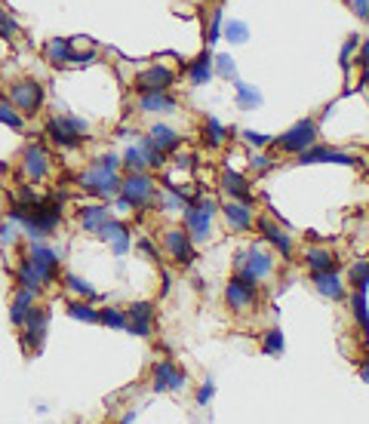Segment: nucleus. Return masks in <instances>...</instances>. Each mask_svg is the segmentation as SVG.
I'll list each match as a JSON object with an SVG mask.
<instances>
[{
	"label": "nucleus",
	"mask_w": 369,
	"mask_h": 424,
	"mask_svg": "<svg viewBox=\"0 0 369 424\" xmlns=\"http://www.w3.org/2000/svg\"><path fill=\"white\" fill-rule=\"evenodd\" d=\"M219 210L215 200H200L197 206H188L184 210V231L194 243H203L210 240V225H212V215Z\"/></svg>",
	"instance_id": "0eeeda50"
},
{
	"label": "nucleus",
	"mask_w": 369,
	"mask_h": 424,
	"mask_svg": "<svg viewBox=\"0 0 369 424\" xmlns=\"http://www.w3.org/2000/svg\"><path fill=\"white\" fill-rule=\"evenodd\" d=\"M261 348H265V353H271V357H280L283 348H287V344H283V332H280V329H271V332L265 335V342H261Z\"/></svg>",
	"instance_id": "a19ab883"
},
{
	"label": "nucleus",
	"mask_w": 369,
	"mask_h": 424,
	"mask_svg": "<svg viewBox=\"0 0 369 424\" xmlns=\"http://www.w3.org/2000/svg\"><path fill=\"white\" fill-rule=\"evenodd\" d=\"M99 56L96 52H71V59H68V65H77V68H83V65H96Z\"/></svg>",
	"instance_id": "de8ad7c7"
},
{
	"label": "nucleus",
	"mask_w": 369,
	"mask_h": 424,
	"mask_svg": "<svg viewBox=\"0 0 369 424\" xmlns=\"http://www.w3.org/2000/svg\"><path fill=\"white\" fill-rule=\"evenodd\" d=\"M138 249H142L148 258H154V261L160 258V256H157V249H154V246H151V240H138Z\"/></svg>",
	"instance_id": "6e6d98bb"
},
{
	"label": "nucleus",
	"mask_w": 369,
	"mask_h": 424,
	"mask_svg": "<svg viewBox=\"0 0 369 424\" xmlns=\"http://www.w3.org/2000/svg\"><path fill=\"white\" fill-rule=\"evenodd\" d=\"M105 221H108V206H83L80 210V225H83V231H89V234H96Z\"/></svg>",
	"instance_id": "cd10ccee"
},
{
	"label": "nucleus",
	"mask_w": 369,
	"mask_h": 424,
	"mask_svg": "<svg viewBox=\"0 0 369 424\" xmlns=\"http://www.w3.org/2000/svg\"><path fill=\"white\" fill-rule=\"evenodd\" d=\"M188 77H191V83L194 87H203V83H210V77H212V56L210 52H203L194 65L188 68Z\"/></svg>",
	"instance_id": "c85d7f7f"
},
{
	"label": "nucleus",
	"mask_w": 369,
	"mask_h": 424,
	"mask_svg": "<svg viewBox=\"0 0 369 424\" xmlns=\"http://www.w3.org/2000/svg\"><path fill=\"white\" fill-rule=\"evenodd\" d=\"M357 61H360V65H369V41L360 46V59H357Z\"/></svg>",
	"instance_id": "4d7b16f0"
},
{
	"label": "nucleus",
	"mask_w": 369,
	"mask_h": 424,
	"mask_svg": "<svg viewBox=\"0 0 369 424\" xmlns=\"http://www.w3.org/2000/svg\"><path fill=\"white\" fill-rule=\"evenodd\" d=\"M120 166H126L129 173H145V169H148V160H145V154H142L138 145H129L126 154L120 157Z\"/></svg>",
	"instance_id": "473e14b6"
},
{
	"label": "nucleus",
	"mask_w": 369,
	"mask_h": 424,
	"mask_svg": "<svg viewBox=\"0 0 369 424\" xmlns=\"http://www.w3.org/2000/svg\"><path fill=\"white\" fill-rule=\"evenodd\" d=\"M212 71H219L222 77H225V80H234V74H237L234 59L225 56V52H222V56H212Z\"/></svg>",
	"instance_id": "79ce46f5"
},
{
	"label": "nucleus",
	"mask_w": 369,
	"mask_h": 424,
	"mask_svg": "<svg viewBox=\"0 0 369 424\" xmlns=\"http://www.w3.org/2000/svg\"><path fill=\"white\" fill-rule=\"evenodd\" d=\"M311 283L323 298H333V302H342L345 298L342 277H338L335 271H311Z\"/></svg>",
	"instance_id": "aec40b11"
},
{
	"label": "nucleus",
	"mask_w": 369,
	"mask_h": 424,
	"mask_svg": "<svg viewBox=\"0 0 369 424\" xmlns=\"http://www.w3.org/2000/svg\"><path fill=\"white\" fill-rule=\"evenodd\" d=\"M225 302L234 307V311H243V307H249L252 302H256V286L246 283L243 277H234V280L225 286Z\"/></svg>",
	"instance_id": "6ab92c4d"
},
{
	"label": "nucleus",
	"mask_w": 369,
	"mask_h": 424,
	"mask_svg": "<svg viewBox=\"0 0 369 424\" xmlns=\"http://www.w3.org/2000/svg\"><path fill=\"white\" fill-rule=\"evenodd\" d=\"M351 280L357 289H366L369 286V261H357V265L351 268Z\"/></svg>",
	"instance_id": "c03bdc74"
},
{
	"label": "nucleus",
	"mask_w": 369,
	"mask_h": 424,
	"mask_svg": "<svg viewBox=\"0 0 369 424\" xmlns=\"http://www.w3.org/2000/svg\"><path fill=\"white\" fill-rule=\"evenodd\" d=\"M92 166H102V169H114V173H117V169H120V157H117V154H99V157L96 160H92Z\"/></svg>",
	"instance_id": "49530a36"
},
{
	"label": "nucleus",
	"mask_w": 369,
	"mask_h": 424,
	"mask_svg": "<svg viewBox=\"0 0 369 424\" xmlns=\"http://www.w3.org/2000/svg\"><path fill=\"white\" fill-rule=\"evenodd\" d=\"M234 89H237V108L249 111V108L261 105V92L256 87H249V83H243V80H234Z\"/></svg>",
	"instance_id": "c756f323"
},
{
	"label": "nucleus",
	"mask_w": 369,
	"mask_h": 424,
	"mask_svg": "<svg viewBox=\"0 0 369 424\" xmlns=\"http://www.w3.org/2000/svg\"><path fill=\"white\" fill-rule=\"evenodd\" d=\"M0 123H3L6 129H13V133H22V129H25V117L15 111L10 98H3V102H0Z\"/></svg>",
	"instance_id": "7c9ffc66"
},
{
	"label": "nucleus",
	"mask_w": 369,
	"mask_h": 424,
	"mask_svg": "<svg viewBox=\"0 0 369 424\" xmlns=\"http://www.w3.org/2000/svg\"><path fill=\"white\" fill-rule=\"evenodd\" d=\"M138 108L148 114H166V111H175V98L169 96L166 89H157V92H138Z\"/></svg>",
	"instance_id": "4be33fe9"
},
{
	"label": "nucleus",
	"mask_w": 369,
	"mask_h": 424,
	"mask_svg": "<svg viewBox=\"0 0 369 424\" xmlns=\"http://www.w3.org/2000/svg\"><path fill=\"white\" fill-rule=\"evenodd\" d=\"M243 138L249 145H256V148H265V145H271V136H261V133H243Z\"/></svg>",
	"instance_id": "603ef678"
},
{
	"label": "nucleus",
	"mask_w": 369,
	"mask_h": 424,
	"mask_svg": "<svg viewBox=\"0 0 369 424\" xmlns=\"http://www.w3.org/2000/svg\"><path fill=\"white\" fill-rule=\"evenodd\" d=\"M15 234H19V231H15V221H13V219H6V221H3V228H0V243H13V240H15Z\"/></svg>",
	"instance_id": "09e8293b"
},
{
	"label": "nucleus",
	"mask_w": 369,
	"mask_h": 424,
	"mask_svg": "<svg viewBox=\"0 0 369 424\" xmlns=\"http://www.w3.org/2000/svg\"><path fill=\"white\" fill-rule=\"evenodd\" d=\"M225 37L231 43H246V41H249V25H246V22H228Z\"/></svg>",
	"instance_id": "ea45409f"
},
{
	"label": "nucleus",
	"mask_w": 369,
	"mask_h": 424,
	"mask_svg": "<svg viewBox=\"0 0 369 424\" xmlns=\"http://www.w3.org/2000/svg\"><path fill=\"white\" fill-rule=\"evenodd\" d=\"M164 243H166L169 256L179 261V265H191V261H194V240L188 237V231H182V228H169V231H166V237H164Z\"/></svg>",
	"instance_id": "4468645a"
},
{
	"label": "nucleus",
	"mask_w": 369,
	"mask_h": 424,
	"mask_svg": "<svg viewBox=\"0 0 369 424\" xmlns=\"http://www.w3.org/2000/svg\"><path fill=\"white\" fill-rule=\"evenodd\" d=\"M249 163H252V169H259V173H268V169H271V160H268L265 154H256Z\"/></svg>",
	"instance_id": "5fc2aeb1"
},
{
	"label": "nucleus",
	"mask_w": 369,
	"mask_h": 424,
	"mask_svg": "<svg viewBox=\"0 0 369 424\" xmlns=\"http://www.w3.org/2000/svg\"><path fill=\"white\" fill-rule=\"evenodd\" d=\"M175 83V74L164 65H151L145 68L142 74L136 77V92H157V89H169Z\"/></svg>",
	"instance_id": "ddd939ff"
},
{
	"label": "nucleus",
	"mask_w": 369,
	"mask_h": 424,
	"mask_svg": "<svg viewBox=\"0 0 369 424\" xmlns=\"http://www.w3.org/2000/svg\"><path fill=\"white\" fill-rule=\"evenodd\" d=\"M234 268H237V277H243L246 283L259 286L261 280H268L274 271V258L268 256L261 246H252V249H243L234 256Z\"/></svg>",
	"instance_id": "7ed1b4c3"
},
{
	"label": "nucleus",
	"mask_w": 369,
	"mask_h": 424,
	"mask_svg": "<svg viewBox=\"0 0 369 424\" xmlns=\"http://www.w3.org/2000/svg\"><path fill=\"white\" fill-rule=\"evenodd\" d=\"M120 182L123 179H117V173H114V169H102V166H89L87 173L77 175V184H80L87 194L102 197V200L117 197L120 194Z\"/></svg>",
	"instance_id": "423d86ee"
},
{
	"label": "nucleus",
	"mask_w": 369,
	"mask_h": 424,
	"mask_svg": "<svg viewBox=\"0 0 369 424\" xmlns=\"http://www.w3.org/2000/svg\"><path fill=\"white\" fill-rule=\"evenodd\" d=\"M96 237L111 246L114 256H126V252H129V231H126V225H120V221L108 219L105 225L96 231Z\"/></svg>",
	"instance_id": "dca6fc26"
},
{
	"label": "nucleus",
	"mask_w": 369,
	"mask_h": 424,
	"mask_svg": "<svg viewBox=\"0 0 369 424\" xmlns=\"http://www.w3.org/2000/svg\"><path fill=\"white\" fill-rule=\"evenodd\" d=\"M222 188H225L234 200L249 203V184H246V179H243L240 173H231V169H225V173H222Z\"/></svg>",
	"instance_id": "b1692460"
},
{
	"label": "nucleus",
	"mask_w": 369,
	"mask_h": 424,
	"mask_svg": "<svg viewBox=\"0 0 369 424\" xmlns=\"http://www.w3.org/2000/svg\"><path fill=\"white\" fill-rule=\"evenodd\" d=\"M25 258H28V265L34 268V274L41 277V283H56L59 280V261H62V256H59L56 249L43 246L41 240H34V243L28 246Z\"/></svg>",
	"instance_id": "6e6552de"
},
{
	"label": "nucleus",
	"mask_w": 369,
	"mask_h": 424,
	"mask_svg": "<svg viewBox=\"0 0 369 424\" xmlns=\"http://www.w3.org/2000/svg\"><path fill=\"white\" fill-rule=\"evenodd\" d=\"M99 323H105V326H114V329H126V326H129L126 314L117 311V307H105V311H99Z\"/></svg>",
	"instance_id": "4c0bfd02"
},
{
	"label": "nucleus",
	"mask_w": 369,
	"mask_h": 424,
	"mask_svg": "<svg viewBox=\"0 0 369 424\" xmlns=\"http://www.w3.org/2000/svg\"><path fill=\"white\" fill-rule=\"evenodd\" d=\"M314 138H317V123H314V120H298L289 133H283L280 138H277V148L287 151V154H298V151L311 148Z\"/></svg>",
	"instance_id": "9d476101"
},
{
	"label": "nucleus",
	"mask_w": 369,
	"mask_h": 424,
	"mask_svg": "<svg viewBox=\"0 0 369 424\" xmlns=\"http://www.w3.org/2000/svg\"><path fill=\"white\" fill-rule=\"evenodd\" d=\"M68 317L80 320V323H99V311L92 305H87V298H83V302H71V305H68Z\"/></svg>",
	"instance_id": "f704fd0d"
},
{
	"label": "nucleus",
	"mask_w": 369,
	"mask_h": 424,
	"mask_svg": "<svg viewBox=\"0 0 369 424\" xmlns=\"http://www.w3.org/2000/svg\"><path fill=\"white\" fill-rule=\"evenodd\" d=\"M6 98L13 102V108L22 114V117H34L37 111L43 108V83L41 80H31V77H25V80H15L10 92H6Z\"/></svg>",
	"instance_id": "39448f33"
},
{
	"label": "nucleus",
	"mask_w": 369,
	"mask_h": 424,
	"mask_svg": "<svg viewBox=\"0 0 369 424\" xmlns=\"http://www.w3.org/2000/svg\"><path fill=\"white\" fill-rule=\"evenodd\" d=\"M219 34H222V10H212V25H210V43L219 41Z\"/></svg>",
	"instance_id": "8fccbe9b"
},
{
	"label": "nucleus",
	"mask_w": 369,
	"mask_h": 424,
	"mask_svg": "<svg viewBox=\"0 0 369 424\" xmlns=\"http://www.w3.org/2000/svg\"><path fill=\"white\" fill-rule=\"evenodd\" d=\"M126 320H129V326H126V332H133V335H151V323H154V305L151 302H136V305H129V311H126Z\"/></svg>",
	"instance_id": "f3484780"
},
{
	"label": "nucleus",
	"mask_w": 369,
	"mask_h": 424,
	"mask_svg": "<svg viewBox=\"0 0 369 424\" xmlns=\"http://www.w3.org/2000/svg\"><path fill=\"white\" fill-rule=\"evenodd\" d=\"M6 219H13L15 225L25 228L31 240H43L62 221V203L59 200H34V203H13V210Z\"/></svg>",
	"instance_id": "f257e3e1"
},
{
	"label": "nucleus",
	"mask_w": 369,
	"mask_h": 424,
	"mask_svg": "<svg viewBox=\"0 0 369 424\" xmlns=\"http://www.w3.org/2000/svg\"><path fill=\"white\" fill-rule=\"evenodd\" d=\"M360 379H363V381L369 384V360H366V363H363V366H360Z\"/></svg>",
	"instance_id": "13d9d810"
},
{
	"label": "nucleus",
	"mask_w": 369,
	"mask_h": 424,
	"mask_svg": "<svg viewBox=\"0 0 369 424\" xmlns=\"http://www.w3.org/2000/svg\"><path fill=\"white\" fill-rule=\"evenodd\" d=\"M151 142L166 154V151H175V148H179L182 138H179V133H173L169 126H164V123H154V126H151Z\"/></svg>",
	"instance_id": "bb28decb"
},
{
	"label": "nucleus",
	"mask_w": 369,
	"mask_h": 424,
	"mask_svg": "<svg viewBox=\"0 0 369 424\" xmlns=\"http://www.w3.org/2000/svg\"><path fill=\"white\" fill-rule=\"evenodd\" d=\"M151 375H154V390H160V394H166V390H182L184 384H188V375H184L173 360H160Z\"/></svg>",
	"instance_id": "f8f14e48"
},
{
	"label": "nucleus",
	"mask_w": 369,
	"mask_h": 424,
	"mask_svg": "<svg viewBox=\"0 0 369 424\" xmlns=\"http://www.w3.org/2000/svg\"><path fill=\"white\" fill-rule=\"evenodd\" d=\"M34 302H37V292L34 289H28V286L15 289L13 305H10V320H13L15 329H22V323H25V317H28L31 307H34Z\"/></svg>",
	"instance_id": "412c9836"
},
{
	"label": "nucleus",
	"mask_w": 369,
	"mask_h": 424,
	"mask_svg": "<svg viewBox=\"0 0 369 424\" xmlns=\"http://www.w3.org/2000/svg\"><path fill=\"white\" fill-rule=\"evenodd\" d=\"M222 212H225L228 225L234 231H249L252 228V212H249V203H243V200H231V203L222 206Z\"/></svg>",
	"instance_id": "5701e85b"
},
{
	"label": "nucleus",
	"mask_w": 369,
	"mask_h": 424,
	"mask_svg": "<svg viewBox=\"0 0 369 424\" xmlns=\"http://www.w3.org/2000/svg\"><path fill=\"white\" fill-rule=\"evenodd\" d=\"M351 10L357 13V19H369V0H351Z\"/></svg>",
	"instance_id": "864d4df0"
},
{
	"label": "nucleus",
	"mask_w": 369,
	"mask_h": 424,
	"mask_svg": "<svg viewBox=\"0 0 369 424\" xmlns=\"http://www.w3.org/2000/svg\"><path fill=\"white\" fill-rule=\"evenodd\" d=\"M351 307H354V317H357V320H360V326H363V338L369 342V307H366V289H357V292H354Z\"/></svg>",
	"instance_id": "72a5a7b5"
},
{
	"label": "nucleus",
	"mask_w": 369,
	"mask_h": 424,
	"mask_svg": "<svg viewBox=\"0 0 369 424\" xmlns=\"http://www.w3.org/2000/svg\"><path fill=\"white\" fill-rule=\"evenodd\" d=\"M154 179L145 173H129L120 182V194H117V210H145L148 203H154Z\"/></svg>",
	"instance_id": "f03ea898"
},
{
	"label": "nucleus",
	"mask_w": 369,
	"mask_h": 424,
	"mask_svg": "<svg viewBox=\"0 0 369 424\" xmlns=\"http://www.w3.org/2000/svg\"><path fill=\"white\" fill-rule=\"evenodd\" d=\"M298 163L308 166V163H342V166H354L357 160L351 157V154H345V151H335V148H305V151H298Z\"/></svg>",
	"instance_id": "2eb2a0df"
},
{
	"label": "nucleus",
	"mask_w": 369,
	"mask_h": 424,
	"mask_svg": "<svg viewBox=\"0 0 369 424\" xmlns=\"http://www.w3.org/2000/svg\"><path fill=\"white\" fill-rule=\"evenodd\" d=\"M256 228L261 231V237H265V240L271 243V246H274L277 252H280L283 258H292V240H289V234H287V231H280V228H277L271 219H265V215H259Z\"/></svg>",
	"instance_id": "a211bd4d"
},
{
	"label": "nucleus",
	"mask_w": 369,
	"mask_h": 424,
	"mask_svg": "<svg viewBox=\"0 0 369 424\" xmlns=\"http://www.w3.org/2000/svg\"><path fill=\"white\" fill-rule=\"evenodd\" d=\"M46 323H50V311H43V307H31L25 323H22V351L25 353H37L43 348Z\"/></svg>",
	"instance_id": "1a4fd4ad"
},
{
	"label": "nucleus",
	"mask_w": 369,
	"mask_h": 424,
	"mask_svg": "<svg viewBox=\"0 0 369 424\" xmlns=\"http://www.w3.org/2000/svg\"><path fill=\"white\" fill-rule=\"evenodd\" d=\"M363 83H366V87H369V65H366V71H363Z\"/></svg>",
	"instance_id": "bf43d9fd"
},
{
	"label": "nucleus",
	"mask_w": 369,
	"mask_h": 424,
	"mask_svg": "<svg viewBox=\"0 0 369 424\" xmlns=\"http://www.w3.org/2000/svg\"><path fill=\"white\" fill-rule=\"evenodd\" d=\"M357 46H360V37H357V34H351L348 41H345V46H342V59H338V61H342L345 71L351 68V56H354V50H357Z\"/></svg>",
	"instance_id": "a18cd8bd"
},
{
	"label": "nucleus",
	"mask_w": 369,
	"mask_h": 424,
	"mask_svg": "<svg viewBox=\"0 0 369 424\" xmlns=\"http://www.w3.org/2000/svg\"><path fill=\"white\" fill-rule=\"evenodd\" d=\"M206 145L210 148H219L222 142H225V129H222V123L219 120H206Z\"/></svg>",
	"instance_id": "37998d69"
},
{
	"label": "nucleus",
	"mask_w": 369,
	"mask_h": 424,
	"mask_svg": "<svg viewBox=\"0 0 369 424\" xmlns=\"http://www.w3.org/2000/svg\"><path fill=\"white\" fill-rule=\"evenodd\" d=\"M62 280H65V289H71L74 295H80V298H96V289H92L87 280H80L77 274H65Z\"/></svg>",
	"instance_id": "c9c22d12"
},
{
	"label": "nucleus",
	"mask_w": 369,
	"mask_h": 424,
	"mask_svg": "<svg viewBox=\"0 0 369 424\" xmlns=\"http://www.w3.org/2000/svg\"><path fill=\"white\" fill-rule=\"evenodd\" d=\"M15 280H19V286H28V289H34V292H41V289H43L41 277L34 274V268L28 265V258H25V256H22L19 268H15Z\"/></svg>",
	"instance_id": "2f4dec72"
},
{
	"label": "nucleus",
	"mask_w": 369,
	"mask_h": 424,
	"mask_svg": "<svg viewBox=\"0 0 369 424\" xmlns=\"http://www.w3.org/2000/svg\"><path fill=\"white\" fill-rule=\"evenodd\" d=\"M22 173L28 182H43L50 175V151L43 145H28L22 154Z\"/></svg>",
	"instance_id": "9b49d317"
},
{
	"label": "nucleus",
	"mask_w": 369,
	"mask_h": 424,
	"mask_svg": "<svg viewBox=\"0 0 369 424\" xmlns=\"http://www.w3.org/2000/svg\"><path fill=\"white\" fill-rule=\"evenodd\" d=\"M215 394V388H212V381H206L203 388H200V394H197V406H210V400Z\"/></svg>",
	"instance_id": "3c124183"
},
{
	"label": "nucleus",
	"mask_w": 369,
	"mask_h": 424,
	"mask_svg": "<svg viewBox=\"0 0 369 424\" xmlns=\"http://www.w3.org/2000/svg\"><path fill=\"white\" fill-rule=\"evenodd\" d=\"M19 31H22L19 22H15L13 15L0 6V37H3V41H15V37H19Z\"/></svg>",
	"instance_id": "58836bf2"
},
{
	"label": "nucleus",
	"mask_w": 369,
	"mask_h": 424,
	"mask_svg": "<svg viewBox=\"0 0 369 424\" xmlns=\"http://www.w3.org/2000/svg\"><path fill=\"white\" fill-rule=\"evenodd\" d=\"M138 148H142V154H145V160H148V166H154V169H160L164 166V151L157 148V145L151 142V136L148 138H142V142H138Z\"/></svg>",
	"instance_id": "e433bc0d"
},
{
	"label": "nucleus",
	"mask_w": 369,
	"mask_h": 424,
	"mask_svg": "<svg viewBox=\"0 0 369 424\" xmlns=\"http://www.w3.org/2000/svg\"><path fill=\"white\" fill-rule=\"evenodd\" d=\"M46 133H50V138L59 145V148L71 151L89 136V123L80 120V117H71V114H62V117L46 120Z\"/></svg>",
	"instance_id": "20e7f679"
},
{
	"label": "nucleus",
	"mask_w": 369,
	"mask_h": 424,
	"mask_svg": "<svg viewBox=\"0 0 369 424\" xmlns=\"http://www.w3.org/2000/svg\"><path fill=\"white\" fill-rule=\"evenodd\" d=\"M305 265H308V271H335L338 258L329 249H308L305 252Z\"/></svg>",
	"instance_id": "a878e982"
},
{
	"label": "nucleus",
	"mask_w": 369,
	"mask_h": 424,
	"mask_svg": "<svg viewBox=\"0 0 369 424\" xmlns=\"http://www.w3.org/2000/svg\"><path fill=\"white\" fill-rule=\"evenodd\" d=\"M43 59L50 61V65H68V59H71V43L62 41V37H52L50 43L43 46Z\"/></svg>",
	"instance_id": "393cba45"
}]
</instances>
